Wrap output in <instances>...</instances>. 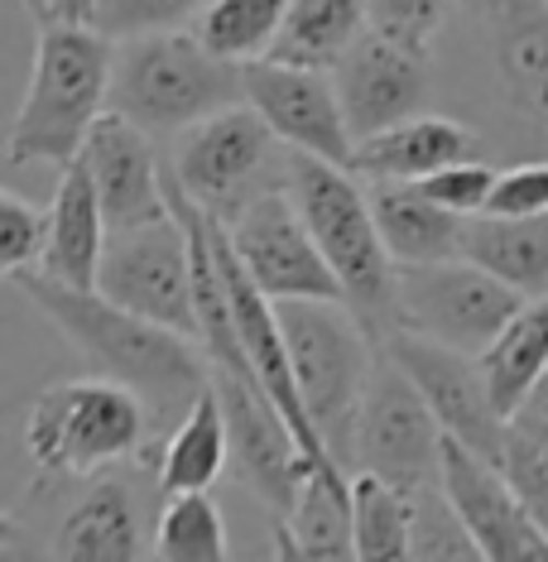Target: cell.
I'll list each match as a JSON object with an SVG mask.
<instances>
[{
	"label": "cell",
	"mask_w": 548,
	"mask_h": 562,
	"mask_svg": "<svg viewBox=\"0 0 548 562\" xmlns=\"http://www.w3.org/2000/svg\"><path fill=\"white\" fill-rule=\"evenodd\" d=\"M10 284L87 356L97 375L121 380L145 400L155 432L174 428L193 408L198 394L212 385V361L202 341L121 308L101 289H72L40 270H24Z\"/></svg>",
	"instance_id": "obj_1"
},
{
	"label": "cell",
	"mask_w": 548,
	"mask_h": 562,
	"mask_svg": "<svg viewBox=\"0 0 548 562\" xmlns=\"http://www.w3.org/2000/svg\"><path fill=\"white\" fill-rule=\"evenodd\" d=\"M107 30L78 20H48L34 40L30 87L10 125V164H58L82 155L92 125L111 106L116 48Z\"/></svg>",
	"instance_id": "obj_2"
},
{
	"label": "cell",
	"mask_w": 548,
	"mask_h": 562,
	"mask_svg": "<svg viewBox=\"0 0 548 562\" xmlns=\"http://www.w3.org/2000/svg\"><path fill=\"white\" fill-rule=\"evenodd\" d=\"M289 198L299 202L303 222L317 240V250L333 265L342 299L356 308L376 341L400 331V265L385 250V236L376 226L371 188L356 169L313 159V155H289Z\"/></svg>",
	"instance_id": "obj_3"
},
{
	"label": "cell",
	"mask_w": 548,
	"mask_h": 562,
	"mask_svg": "<svg viewBox=\"0 0 548 562\" xmlns=\"http://www.w3.org/2000/svg\"><path fill=\"white\" fill-rule=\"evenodd\" d=\"M246 101V68L183 30L135 34L116 48L111 111L149 135H183L188 125Z\"/></svg>",
	"instance_id": "obj_4"
},
{
	"label": "cell",
	"mask_w": 548,
	"mask_h": 562,
	"mask_svg": "<svg viewBox=\"0 0 548 562\" xmlns=\"http://www.w3.org/2000/svg\"><path fill=\"white\" fill-rule=\"evenodd\" d=\"M275 308L317 438L351 471V432L380 361V341L347 299H284Z\"/></svg>",
	"instance_id": "obj_5"
},
{
	"label": "cell",
	"mask_w": 548,
	"mask_h": 562,
	"mask_svg": "<svg viewBox=\"0 0 548 562\" xmlns=\"http://www.w3.org/2000/svg\"><path fill=\"white\" fill-rule=\"evenodd\" d=\"M149 432H155L149 408L131 385L87 375L63 380L34 400L30 424H24V452L40 476L87 481L135 457Z\"/></svg>",
	"instance_id": "obj_6"
},
{
	"label": "cell",
	"mask_w": 548,
	"mask_h": 562,
	"mask_svg": "<svg viewBox=\"0 0 548 562\" xmlns=\"http://www.w3.org/2000/svg\"><path fill=\"white\" fill-rule=\"evenodd\" d=\"M289 155L294 149L265 125L260 111L236 101L178 135L169 173L216 222H236L255 198L289 183Z\"/></svg>",
	"instance_id": "obj_7"
},
{
	"label": "cell",
	"mask_w": 548,
	"mask_h": 562,
	"mask_svg": "<svg viewBox=\"0 0 548 562\" xmlns=\"http://www.w3.org/2000/svg\"><path fill=\"white\" fill-rule=\"evenodd\" d=\"M443 442L448 432L424 400V390L380 347L351 432V471H376L404 491H424V485L443 481Z\"/></svg>",
	"instance_id": "obj_8"
},
{
	"label": "cell",
	"mask_w": 548,
	"mask_h": 562,
	"mask_svg": "<svg viewBox=\"0 0 548 562\" xmlns=\"http://www.w3.org/2000/svg\"><path fill=\"white\" fill-rule=\"evenodd\" d=\"M97 289L111 303L131 308L159 327H174L183 337L202 341L198 327V279H193V246L169 207L155 222L121 226L107 240V260H101Z\"/></svg>",
	"instance_id": "obj_9"
},
{
	"label": "cell",
	"mask_w": 548,
	"mask_h": 562,
	"mask_svg": "<svg viewBox=\"0 0 548 562\" xmlns=\"http://www.w3.org/2000/svg\"><path fill=\"white\" fill-rule=\"evenodd\" d=\"M519 303L525 293L501 284L467 255L433 265H400V331H418L452 351L481 356L519 313Z\"/></svg>",
	"instance_id": "obj_10"
},
{
	"label": "cell",
	"mask_w": 548,
	"mask_h": 562,
	"mask_svg": "<svg viewBox=\"0 0 548 562\" xmlns=\"http://www.w3.org/2000/svg\"><path fill=\"white\" fill-rule=\"evenodd\" d=\"M471 15L501 121L529 139L534 155H548V0H471Z\"/></svg>",
	"instance_id": "obj_11"
},
{
	"label": "cell",
	"mask_w": 548,
	"mask_h": 562,
	"mask_svg": "<svg viewBox=\"0 0 548 562\" xmlns=\"http://www.w3.org/2000/svg\"><path fill=\"white\" fill-rule=\"evenodd\" d=\"M212 385L226 404V424H232V462L241 471V481L255 491L270 515L279 519L294 505L303 476L313 471V457L303 452L294 424L284 418L265 385L250 370H232V366H212Z\"/></svg>",
	"instance_id": "obj_12"
},
{
	"label": "cell",
	"mask_w": 548,
	"mask_h": 562,
	"mask_svg": "<svg viewBox=\"0 0 548 562\" xmlns=\"http://www.w3.org/2000/svg\"><path fill=\"white\" fill-rule=\"evenodd\" d=\"M380 347L424 390V400L433 404V414H438L448 438L477 447L491 462H501L505 438H510V418L501 414V404H495L491 380H487V370H481V356L452 351V347H443V341L418 337V331H390Z\"/></svg>",
	"instance_id": "obj_13"
},
{
	"label": "cell",
	"mask_w": 548,
	"mask_h": 562,
	"mask_svg": "<svg viewBox=\"0 0 548 562\" xmlns=\"http://www.w3.org/2000/svg\"><path fill=\"white\" fill-rule=\"evenodd\" d=\"M232 236V250L241 255L246 274L270 293L275 303L284 299H342V284L327 265V255L317 250V240L303 222L299 202L289 198V188L255 198L236 222H222Z\"/></svg>",
	"instance_id": "obj_14"
},
{
	"label": "cell",
	"mask_w": 548,
	"mask_h": 562,
	"mask_svg": "<svg viewBox=\"0 0 548 562\" xmlns=\"http://www.w3.org/2000/svg\"><path fill=\"white\" fill-rule=\"evenodd\" d=\"M246 101L289 149L351 169L356 135L327 68H299V63H275V58L246 63Z\"/></svg>",
	"instance_id": "obj_15"
},
{
	"label": "cell",
	"mask_w": 548,
	"mask_h": 562,
	"mask_svg": "<svg viewBox=\"0 0 548 562\" xmlns=\"http://www.w3.org/2000/svg\"><path fill=\"white\" fill-rule=\"evenodd\" d=\"M333 82H337L351 135L371 139L428 106V87H433L428 48L390 40L380 30H366L342 54V63L333 68Z\"/></svg>",
	"instance_id": "obj_16"
},
{
	"label": "cell",
	"mask_w": 548,
	"mask_h": 562,
	"mask_svg": "<svg viewBox=\"0 0 548 562\" xmlns=\"http://www.w3.org/2000/svg\"><path fill=\"white\" fill-rule=\"evenodd\" d=\"M443 491L457 505V515L481 543V553L495 562H548V533L519 505L515 485L501 462L481 457L477 447L448 438L443 442Z\"/></svg>",
	"instance_id": "obj_17"
},
{
	"label": "cell",
	"mask_w": 548,
	"mask_h": 562,
	"mask_svg": "<svg viewBox=\"0 0 548 562\" xmlns=\"http://www.w3.org/2000/svg\"><path fill=\"white\" fill-rule=\"evenodd\" d=\"M78 164L92 173L111 232L155 222V216L169 212V173L159 169L149 131H139L121 111H107V116L92 125Z\"/></svg>",
	"instance_id": "obj_18"
},
{
	"label": "cell",
	"mask_w": 548,
	"mask_h": 562,
	"mask_svg": "<svg viewBox=\"0 0 548 562\" xmlns=\"http://www.w3.org/2000/svg\"><path fill=\"white\" fill-rule=\"evenodd\" d=\"M107 240H111V222L107 207L97 198L92 173L78 159L58 173L54 188V207H48V240L34 270L58 279L72 289H97L101 279V260H107Z\"/></svg>",
	"instance_id": "obj_19"
},
{
	"label": "cell",
	"mask_w": 548,
	"mask_h": 562,
	"mask_svg": "<svg viewBox=\"0 0 548 562\" xmlns=\"http://www.w3.org/2000/svg\"><path fill=\"white\" fill-rule=\"evenodd\" d=\"M457 159H477V135L452 116L418 111V116L390 125L371 139H356L351 169L366 183H418V178L448 169Z\"/></svg>",
	"instance_id": "obj_20"
},
{
	"label": "cell",
	"mask_w": 548,
	"mask_h": 562,
	"mask_svg": "<svg viewBox=\"0 0 548 562\" xmlns=\"http://www.w3.org/2000/svg\"><path fill=\"white\" fill-rule=\"evenodd\" d=\"M279 524V553L284 558H356L351 529V476L342 462L313 467L303 476L294 505L275 519Z\"/></svg>",
	"instance_id": "obj_21"
},
{
	"label": "cell",
	"mask_w": 548,
	"mask_h": 562,
	"mask_svg": "<svg viewBox=\"0 0 548 562\" xmlns=\"http://www.w3.org/2000/svg\"><path fill=\"white\" fill-rule=\"evenodd\" d=\"M145 553L135 495L116 476L92 481V491L68 509L54 533V558L63 562H131Z\"/></svg>",
	"instance_id": "obj_22"
},
{
	"label": "cell",
	"mask_w": 548,
	"mask_h": 562,
	"mask_svg": "<svg viewBox=\"0 0 548 562\" xmlns=\"http://www.w3.org/2000/svg\"><path fill=\"white\" fill-rule=\"evenodd\" d=\"M366 188H371L376 226L385 236L394 265H433L462 255L467 216L438 207L418 183H366Z\"/></svg>",
	"instance_id": "obj_23"
},
{
	"label": "cell",
	"mask_w": 548,
	"mask_h": 562,
	"mask_svg": "<svg viewBox=\"0 0 548 562\" xmlns=\"http://www.w3.org/2000/svg\"><path fill=\"white\" fill-rule=\"evenodd\" d=\"M462 255L525 299L548 293V212L501 216L477 212L462 226Z\"/></svg>",
	"instance_id": "obj_24"
},
{
	"label": "cell",
	"mask_w": 548,
	"mask_h": 562,
	"mask_svg": "<svg viewBox=\"0 0 548 562\" xmlns=\"http://www.w3.org/2000/svg\"><path fill=\"white\" fill-rule=\"evenodd\" d=\"M232 462V424H226V404L216 385H208L193 400L183 418L169 428L159 457V485L164 495L178 491H212Z\"/></svg>",
	"instance_id": "obj_25"
},
{
	"label": "cell",
	"mask_w": 548,
	"mask_h": 562,
	"mask_svg": "<svg viewBox=\"0 0 548 562\" xmlns=\"http://www.w3.org/2000/svg\"><path fill=\"white\" fill-rule=\"evenodd\" d=\"M366 30H371V0H289L270 58L333 72Z\"/></svg>",
	"instance_id": "obj_26"
},
{
	"label": "cell",
	"mask_w": 548,
	"mask_h": 562,
	"mask_svg": "<svg viewBox=\"0 0 548 562\" xmlns=\"http://www.w3.org/2000/svg\"><path fill=\"white\" fill-rule=\"evenodd\" d=\"M481 370H487L501 414L510 418L519 400L548 375V293L519 303V313L505 323V331L481 351Z\"/></svg>",
	"instance_id": "obj_27"
},
{
	"label": "cell",
	"mask_w": 548,
	"mask_h": 562,
	"mask_svg": "<svg viewBox=\"0 0 548 562\" xmlns=\"http://www.w3.org/2000/svg\"><path fill=\"white\" fill-rule=\"evenodd\" d=\"M351 529L361 562H404L414 543V491L376 471H351Z\"/></svg>",
	"instance_id": "obj_28"
},
{
	"label": "cell",
	"mask_w": 548,
	"mask_h": 562,
	"mask_svg": "<svg viewBox=\"0 0 548 562\" xmlns=\"http://www.w3.org/2000/svg\"><path fill=\"white\" fill-rule=\"evenodd\" d=\"M289 0H212L198 15V40L212 54L232 58V63H260L270 58V48L279 40Z\"/></svg>",
	"instance_id": "obj_29"
},
{
	"label": "cell",
	"mask_w": 548,
	"mask_h": 562,
	"mask_svg": "<svg viewBox=\"0 0 548 562\" xmlns=\"http://www.w3.org/2000/svg\"><path fill=\"white\" fill-rule=\"evenodd\" d=\"M232 553L226 543L222 509L208 491H178L169 495L155 533V558L164 562H222Z\"/></svg>",
	"instance_id": "obj_30"
},
{
	"label": "cell",
	"mask_w": 548,
	"mask_h": 562,
	"mask_svg": "<svg viewBox=\"0 0 548 562\" xmlns=\"http://www.w3.org/2000/svg\"><path fill=\"white\" fill-rule=\"evenodd\" d=\"M410 558H487L481 543L471 539V529L457 515V505L448 501V491L438 485H424L414 491V543H410Z\"/></svg>",
	"instance_id": "obj_31"
},
{
	"label": "cell",
	"mask_w": 548,
	"mask_h": 562,
	"mask_svg": "<svg viewBox=\"0 0 548 562\" xmlns=\"http://www.w3.org/2000/svg\"><path fill=\"white\" fill-rule=\"evenodd\" d=\"M208 5L212 0H97L92 24L121 44V40H135V34L183 30V24H193Z\"/></svg>",
	"instance_id": "obj_32"
},
{
	"label": "cell",
	"mask_w": 548,
	"mask_h": 562,
	"mask_svg": "<svg viewBox=\"0 0 548 562\" xmlns=\"http://www.w3.org/2000/svg\"><path fill=\"white\" fill-rule=\"evenodd\" d=\"M48 240V212L24 202L20 193H0V270L15 279L34 270Z\"/></svg>",
	"instance_id": "obj_33"
},
{
	"label": "cell",
	"mask_w": 548,
	"mask_h": 562,
	"mask_svg": "<svg viewBox=\"0 0 548 562\" xmlns=\"http://www.w3.org/2000/svg\"><path fill=\"white\" fill-rule=\"evenodd\" d=\"M462 0H371V30L428 48Z\"/></svg>",
	"instance_id": "obj_34"
},
{
	"label": "cell",
	"mask_w": 548,
	"mask_h": 562,
	"mask_svg": "<svg viewBox=\"0 0 548 562\" xmlns=\"http://www.w3.org/2000/svg\"><path fill=\"white\" fill-rule=\"evenodd\" d=\"M495 173L501 169H491L487 159H457L448 169L418 178V188H424L438 207H448L457 216H477V212H487V202H491Z\"/></svg>",
	"instance_id": "obj_35"
},
{
	"label": "cell",
	"mask_w": 548,
	"mask_h": 562,
	"mask_svg": "<svg viewBox=\"0 0 548 562\" xmlns=\"http://www.w3.org/2000/svg\"><path fill=\"white\" fill-rule=\"evenodd\" d=\"M501 471L510 476V485H515V495H519V505L529 509V519L548 533V447L510 428Z\"/></svg>",
	"instance_id": "obj_36"
},
{
	"label": "cell",
	"mask_w": 548,
	"mask_h": 562,
	"mask_svg": "<svg viewBox=\"0 0 548 562\" xmlns=\"http://www.w3.org/2000/svg\"><path fill=\"white\" fill-rule=\"evenodd\" d=\"M487 212H501V216H539V212H548V155L519 159V164H510V169L495 173Z\"/></svg>",
	"instance_id": "obj_37"
},
{
	"label": "cell",
	"mask_w": 548,
	"mask_h": 562,
	"mask_svg": "<svg viewBox=\"0 0 548 562\" xmlns=\"http://www.w3.org/2000/svg\"><path fill=\"white\" fill-rule=\"evenodd\" d=\"M510 428L548 447V375L525 394V400H519V408L510 414Z\"/></svg>",
	"instance_id": "obj_38"
},
{
	"label": "cell",
	"mask_w": 548,
	"mask_h": 562,
	"mask_svg": "<svg viewBox=\"0 0 548 562\" xmlns=\"http://www.w3.org/2000/svg\"><path fill=\"white\" fill-rule=\"evenodd\" d=\"M30 5L34 24H48V20H78V24H92L97 15V0H24Z\"/></svg>",
	"instance_id": "obj_39"
}]
</instances>
